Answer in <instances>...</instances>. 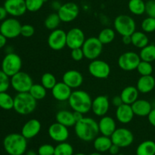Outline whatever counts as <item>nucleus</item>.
<instances>
[{"label": "nucleus", "instance_id": "nucleus-1", "mask_svg": "<svg viewBox=\"0 0 155 155\" xmlns=\"http://www.w3.org/2000/svg\"><path fill=\"white\" fill-rule=\"evenodd\" d=\"M74 132L78 138L86 142L93 141L100 133L98 122L93 118L85 116L76 122Z\"/></svg>", "mask_w": 155, "mask_h": 155}, {"label": "nucleus", "instance_id": "nucleus-2", "mask_svg": "<svg viewBox=\"0 0 155 155\" xmlns=\"http://www.w3.org/2000/svg\"><path fill=\"white\" fill-rule=\"evenodd\" d=\"M4 149L9 155H23L27 148V139L21 133H11L3 140Z\"/></svg>", "mask_w": 155, "mask_h": 155}, {"label": "nucleus", "instance_id": "nucleus-3", "mask_svg": "<svg viewBox=\"0 0 155 155\" xmlns=\"http://www.w3.org/2000/svg\"><path fill=\"white\" fill-rule=\"evenodd\" d=\"M68 103L74 111L86 114L92 109V99L90 94L86 91L75 90L71 94Z\"/></svg>", "mask_w": 155, "mask_h": 155}, {"label": "nucleus", "instance_id": "nucleus-4", "mask_svg": "<svg viewBox=\"0 0 155 155\" xmlns=\"http://www.w3.org/2000/svg\"><path fill=\"white\" fill-rule=\"evenodd\" d=\"M37 100H35L30 93H18L14 97V108L17 113L27 115L36 109Z\"/></svg>", "mask_w": 155, "mask_h": 155}, {"label": "nucleus", "instance_id": "nucleus-5", "mask_svg": "<svg viewBox=\"0 0 155 155\" xmlns=\"http://www.w3.org/2000/svg\"><path fill=\"white\" fill-rule=\"evenodd\" d=\"M114 27L122 36H131L136 31V24L135 20L130 15H120L114 21Z\"/></svg>", "mask_w": 155, "mask_h": 155}, {"label": "nucleus", "instance_id": "nucleus-6", "mask_svg": "<svg viewBox=\"0 0 155 155\" xmlns=\"http://www.w3.org/2000/svg\"><path fill=\"white\" fill-rule=\"evenodd\" d=\"M22 68V59L17 53H8L5 56L2 62V70L9 77L21 71Z\"/></svg>", "mask_w": 155, "mask_h": 155}, {"label": "nucleus", "instance_id": "nucleus-7", "mask_svg": "<svg viewBox=\"0 0 155 155\" xmlns=\"http://www.w3.org/2000/svg\"><path fill=\"white\" fill-rule=\"evenodd\" d=\"M33 84L31 76L25 71H21L11 77V85L18 93L29 92Z\"/></svg>", "mask_w": 155, "mask_h": 155}, {"label": "nucleus", "instance_id": "nucleus-8", "mask_svg": "<svg viewBox=\"0 0 155 155\" xmlns=\"http://www.w3.org/2000/svg\"><path fill=\"white\" fill-rule=\"evenodd\" d=\"M82 49L85 58L92 61L97 59L101 56L103 51V44L100 42L98 37L91 36L86 40Z\"/></svg>", "mask_w": 155, "mask_h": 155}, {"label": "nucleus", "instance_id": "nucleus-9", "mask_svg": "<svg viewBox=\"0 0 155 155\" xmlns=\"http://www.w3.org/2000/svg\"><path fill=\"white\" fill-rule=\"evenodd\" d=\"M21 22L15 18H6L0 24V33L7 39H14L21 35Z\"/></svg>", "mask_w": 155, "mask_h": 155}, {"label": "nucleus", "instance_id": "nucleus-10", "mask_svg": "<svg viewBox=\"0 0 155 155\" xmlns=\"http://www.w3.org/2000/svg\"><path fill=\"white\" fill-rule=\"evenodd\" d=\"M141 62L139 54L133 51L122 53L118 58V66L124 71H131L136 70Z\"/></svg>", "mask_w": 155, "mask_h": 155}, {"label": "nucleus", "instance_id": "nucleus-11", "mask_svg": "<svg viewBox=\"0 0 155 155\" xmlns=\"http://www.w3.org/2000/svg\"><path fill=\"white\" fill-rule=\"evenodd\" d=\"M114 144H116L120 148L131 145L134 141L133 133L127 128H117L110 136Z\"/></svg>", "mask_w": 155, "mask_h": 155}, {"label": "nucleus", "instance_id": "nucleus-12", "mask_svg": "<svg viewBox=\"0 0 155 155\" xmlns=\"http://www.w3.org/2000/svg\"><path fill=\"white\" fill-rule=\"evenodd\" d=\"M89 74L98 79H106L110 74V67L107 62L101 59L91 61L88 66Z\"/></svg>", "mask_w": 155, "mask_h": 155}, {"label": "nucleus", "instance_id": "nucleus-13", "mask_svg": "<svg viewBox=\"0 0 155 155\" xmlns=\"http://www.w3.org/2000/svg\"><path fill=\"white\" fill-rule=\"evenodd\" d=\"M57 13L61 22L70 23L78 17L80 14V8L77 4L70 2L61 5Z\"/></svg>", "mask_w": 155, "mask_h": 155}, {"label": "nucleus", "instance_id": "nucleus-14", "mask_svg": "<svg viewBox=\"0 0 155 155\" xmlns=\"http://www.w3.org/2000/svg\"><path fill=\"white\" fill-rule=\"evenodd\" d=\"M48 45L54 51L61 50L67 46V33L62 29H55L48 35Z\"/></svg>", "mask_w": 155, "mask_h": 155}, {"label": "nucleus", "instance_id": "nucleus-15", "mask_svg": "<svg viewBox=\"0 0 155 155\" xmlns=\"http://www.w3.org/2000/svg\"><path fill=\"white\" fill-rule=\"evenodd\" d=\"M86 40L84 32L79 27H74L67 32V46L71 50L82 48Z\"/></svg>", "mask_w": 155, "mask_h": 155}, {"label": "nucleus", "instance_id": "nucleus-16", "mask_svg": "<svg viewBox=\"0 0 155 155\" xmlns=\"http://www.w3.org/2000/svg\"><path fill=\"white\" fill-rule=\"evenodd\" d=\"M48 134L53 141L58 143L66 141L70 135L68 128L58 122L50 125L48 129Z\"/></svg>", "mask_w": 155, "mask_h": 155}, {"label": "nucleus", "instance_id": "nucleus-17", "mask_svg": "<svg viewBox=\"0 0 155 155\" xmlns=\"http://www.w3.org/2000/svg\"><path fill=\"white\" fill-rule=\"evenodd\" d=\"M83 76L78 70L71 69L65 71L62 76V81L71 89H77L83 83Z\"/></svg>", "mask_w": 155, "mask_h": 155}, {"label": "nucleus", "instance_id": "nucleus-18", "mask_svg": "<svg viewBox=\"0 0 155 155\" xmlns=\"http://www.w3.org/2000/svg\"><path fill=\"white\" fill-rule=\"evenodd\" d=\"M109 108H110V101L107 96L99 95L92 100L91 110L97 116L102 117L107 115Z\"/></svg>", "mask_w": 155, "mask_h": 155}, {"label": "nucleus", "instance_id": "nucleus-19", "mask_svg": "<svg viewBox=\"0 0 155 155\" xmlns=\"http://www.w3.org/2000/svg\"><path fill=\"white\" fill-rule=\"evenodd\" d=\"M4 7L8 14L13 17L22 16L27 11L25 0H5Z\"/></svg>", "mask_w": 155, "mask_h": 155}, {"label": "nucleus", "instance_id": "nucleus-20", "mask_svg": "<svg viewBox=\"0 0 155 155\" xmlns=\"http://www.w3.org/2000/svg\"><path fill=\"white\" fill-rule=\"evenodd\" d=\"M41 129H42V124L40 121L36 119H31L23 126L21 129V134L27 140L32 139L39 135Z\"/></svg>", "mask_w": 155, "mask_h": 155}, {"label": "nucleus", "instance_id": "nucleus-21", "mask_svg": "<svg viewBox=\"0 0 155 155\" xmlns=\"http://www.w3.org/2000/svg\"><path fill=\"white\" fill-rule=\"evenodd\" d=\"M51 91L53 97L60 102L68 101L73 92L72 89L63 81L57 82L55 86Z\"/></svg>", "mask_w": 155, "mask_h": 155}, {"label": "nucleus", "instance_id": "nucleus-22", "mask_svg": "<svg viewBox=\"0 0 155 155\" xmlns=\"http://www.w3.org/2000/svg\"><path fill=\"white\" fill-rule=\"evenodd\" d=\"M99 132L102 135L110 137L115 132L117 128V123L114 119L109 115H104L101 117L98 122Z\"/></svg>", "mask_w": 155, "mask_h": 155}, {"label": "nucleus", "instance_id": "nucleus-23", "mask_svg": "<svg viewBox=\"0 0 155 155\" xmlns=\"http://www.w3.org/2000/svg\"><path fill=\"white\" fill-rule=\"evenodd\" d=\"M135 114L132 109L131 105L123 103L117 107L116 119L119 122L122 124H128L133 121Z\"/></svg>", "mask_w": 155, "mask_h": 155}, {"label": "nucleus", "instance_id": "nucleus-24", "mask_svg": "<svg viewBox=\"0 0 155 155\" xmlns=\"http://www.w3.org/2000/svg\"><path fill=\"white\" fill-rule=\"evenodd\" d=\"M131 106L135 115L139 117L148 116L153 109L151 103L145 99H138L131 105Z\"/></svg>", "mask_w": 155, "mask_h": 155}, {"label": "nucleus", "instance_id": "nucleus-25", "mask_svg": "<svg viewBox=\"0 0 155 155\" xmlns=\"http://www.w3.org/2000/svg\"><path fill=\"white\" fill-rule=\"evenodd\" d=\"M136 88L139 93L148 94L155 88V78L152 75L141 76L137 81Z\"/></svg>", "mask_w": 155, "mask_h": 155}, {"label": "nucleus", "instance_id": "nucleus-26", "mask_svg": "<svg viewBox=\"0 0 155 155\" xmlns=\"http://www.w3.org/2000/svg\"><path fill=\"white\" fill-rule=\"evenodd\" d=\"M56 122L61 123L66 127L70 128L74 126L76 120L74 116V112L68 109H61L55 115Z\"/></svg>", "mask_w": 155, "mask_h": 155}, {"label": "nucleus", "instance_id": "nucleus-27", "mask_svg": "<svg viewBox=\"0 0 155 155\" xmlns=\"http://www.w3.org/2000/svg\"><path fill=\"white\" fill-rule=\"evenodd\" d=\"M139 91L135 86H127L121 91L120 97L123 103L125 104L132 105L139 99Z\"/></svg>", "mask_w": 155, "mask_h": 155}, {"label": "nucleus", "instance_id": "nucleus-28", "mask_svg": "<svg viewBox=\"0 0 155 155\" xmlns=\"http://www.w3.org/2000/svg\"><path fill=\"white\" fill-rule=\"evenodd\" d=\"M112 144H113V142L110 137L102 135L96 137V138L93 141L94 148L96 150V151L100 152V153L108 151Z\"/></svg>", "mask_w": 155, "mask_h": 155}, {"label": "nucleus", "instance_id": "nucleus-29", "mask_svg": "<svg viewBox=\"0 0 155 155\" xmlns=\"http://www.w3.org/2000/svg\"><path fill=\"white\" fill-rule=\"evenodd\" d=\"M132 38V44L135 47L139 49H142L143 47L148 45L149 39L147 36L146 33L143 31H135L131 35Z\"/></svg>", "mask_w": 155, "mask_h": 155}, {"label": "nucleus", "instance_id": "nucleus-30", "mask_svg": "<svg viewBox=\"0 0 155 155\" xmlns=\"http://www.w3.org/2000/svg\"><path fill=\"white\" fill-rule=\"evenodd\" d=\"M136 155H155V142L146 140L139 144L136 148Z\"/></svg>", "mask_w": 155, "mask_h": 155}, {"label": "nucleus", "instance_id": "nucleus-31", "mask_svg": "<svg viewBox=\"0 0 155 155\" xmlns=\"http://www.w3.org/2000/svg\"><path fill=\"white\" fill-rule=\"evenodd\" d=\"M141 60L145 62H152L155 61V45L148 44L146 46L141 49L139 53Z\"/></svg>", "mask_w": 155, "mask_h": 155}, {"label": "nucleus", "instance_id": "nucleus-32", "mask_svg": "<svg viewBox=\"0 0 155 155\" xmlns=\"http://www.w3.org/2000/svg\"><path fill=\"white\" fill-rule=\"evenodd\" d=\"M128 9L135 15H142L145 12V2L143 0H130Z\"/></svg>", "mask_w": 155, "mask_h": 155}, {"label": "nucleus", "instance_id": "nucleus-33", "mask_svg": "<svg viewBox=\"0 0 155 155\" xmlns=\"http://www.w3.org/2000/svg\"><path fill=\"white\" fill-rule=\"evenodd\" d=\"M115 36H116V33L114 29L105 27L100 31L98 39L103 45H105L113 42L115 39Z\"/></svg>", "mask_w": 155, "mask_h": 155}, {"label": "nucleus", "instance_id": "nucleus-34", "mask_svg": "<svg viewBox=\"0 0 155 155\" xmlns=\"http://www.w3.org/2000/svg\"><path fill=\"white\" fill-rule=\"evenodd\" d=\"M61 22V21L58 13H51L46 17L45 21H44V25H45V28L52 31V30L58 28Z\"/></svg>", "mask_w": 155, "mask_h": 155}, {"label": "nucleus", "instance_id": "nucleus-35", "mask_svg": "<svg viewBox=\"0 0 155 155\" xmlns=\"http://www.w3.org/2000/svg\"><path fill=\"white\" fill-rule=\"evenodd\" d=\"M29 93L36 100H41L46 97L47 90L41 84H33Z\"/></svg>", "mask_w": 155, "mask_h": 155}, {"label": "nucleus", "instance_id": "nucleus-36", "mask_svg": "<svg viewBox=\"0 0 155 155\" xmlns=\"http://www.w3.org/2000/svg\"><path fill=\"white\" fill-rule=\"evenodd\" d=\"M54 155H74V147L67 141L58 143L54 147Z\"/></svg>", "mask_w": 155, "mask_h": 155}, {"label": "nucleus", "instance_id": "nucleus-37", "mask_svg": "<svg viewBox=\"0 0 155 155\" xmlns=\"http://www.w3.org/2000/svg\"><path fill=\"white\" fill-rule=\"evenodd\" d=\"M0 108L5 110H10L14 108V97L7 91L0 93Z\"/></svg>", "mask_w": 155, "mask_h": 155}, {"label": "nucleus", "instance_id": "nucleus-38", "mask_svg": "<svg viewBox=\"0 0 155 155\" xmlns=\"http://www.w3.org/2000/svg\"><path fill=\"white\" fill-rule=\"evenodd\" d=\"M55 76L50 72H45L41 77V84L46 90H51L57 84Z\"/></svg>", "mask_w": 155, "mask_h": 155}, {"label": "nucleus", "instance_id": "nucleus-39", "mask_svg": "<svg viewBox=\"0 0 155 155\" xmlns=\"http://www.w3.org/2000/svg\"><path fill=\"white\" fill-rule=\"evenodd\" d=\"M136 70L141 76L151 75L153 72V66L151 62L141 60Z\"/></svg>", "mask_w": 155, "mask_h": 155}, {"label": "nucleus", "instance_id": "nucleus-40", "mask_svg": "<svg viewBox=\"0 0 155 155\" xmlns=\"http://www.w3.org/2000/svg\"><path fill=\"white\" fill-rule=\"evenodd\" d=\"M141 28L145 33H152L155 31V18L147 17L142 21Z\"/></svg>", "mask_w": 155, "mask_h": 155}, {"label": "nucleus", "instance_id": "nucleus-41", "mask_svg": "<svg viewBox=\"0 0 155 155\" xmlns=\"http://www.w3.org/2000/svg\"><path fill=\"white\" fill-rule=\"evenodd\" d=\"M46 0H25L27 11L30 12H38L42 9Z\"/></svg>", "mask_w": 155, "mask_h": 155}, {"label": "nucleus", "instance_id": "nucleus-42", "mask_svg": "<svg viewBox=\"0 0 155 155\" xmlns=\"http://www.w3.org/2000/svg\"><path fill=\"white\" fill-rule=\"evenodd\" d=\"M11 85V78L0 70V93L6 92Z\"/></svg>", "mask_w": 155, "mask_h": 155}, {"label": "nucleus", "instance_id": "nucleus-43", "mask_svg": "<svg viewBox=\"0 0 155 155\" xmlns=\"http://www.w3.org/2000/svg\"><path fill=\"white\" fill-rule=\"evenodd\" d=\"M37 153L38 155H54V147L51 144H43L39 146Z\"/></svg>", "mask_w": 155, "mask_h": 155}, {"label": "nucleus", "instance_id": "nucleus-44", "mask_svg": "<svg viewBox=\"0 0 155 155\" xmlns=\"http://www.w3.org/2000/svg\"><path fill=\"white\" fill-rule=\"evenodd\" d=\"M35 33V28L33 26L30 25V24H24L21 27V35L24 37H31L34 35Z\"/></svg>", "mask_w": 155, "mask_h": 155}, {"label": "nucleus", "instance_id": "nucleus-45", "mask_svg": "<svg viewBox=\"0 0 155 155\" xmlns=\"http://www.w3.org/2000/svg\"><path fill=\"white\" fill-rule=\"evenodd\" d=\"M145 13L148 17L155 18V0H149L145 3Z\"/></svg>", "mask_w": 155, "mask_h": 155}, {"label": "nucleus", "instance_id": "nucleus-46", "mask_svg": "<svg viewBox=\"0 0 155 155\" xmlns=\"http://www.w3.org/2000/svg\"><path fill=\"white\" fill-rule=\"evenodd\" d=\"M71 58L74 59L76 62H80L83 59V58H85L84 53H83V49L82 48H77L74 49V50H71Z\"/></svg>", "mask_w": 155, "mask_h": 155}, {"label": "nucleus", "instance_id": "nucleus-47", "mask_svg": "<svg viewBox=\"0 0 155 155\" xmlns=\"http://www.w3.org/2000/svg\"><path fill=\"white\" fill-rule=\"evenodd\" d=\"M111 103L114 105V106H116V107H118V106L122 105L124 103H123V100L122 99H121L120 96L117 95V96H115V97H114L113 98H112Z\"/></svg>", "mask_w": 155, "mask_h": 155}, {"label": "nucleus", "instance_id": "nucleus-48", "mask_svg": "<svg viewBox=\"0 0 155 155\" xmlns=\"http://www.w3.org/2000/svg\"><path fill=\"white\" fill-rule=\"evenodd\" d=\"M148 119L150 124L155 128V108H153L150 112L149 115H148Z\"/></svg>", "mask_w": 155, "mask_h": 155}, {"label": "nucleus", "instance_id": "nucleus-49", "mask_svg": "<svg viewBox=\"0 0 155 155\" xmlns=\"http://www.w3.org/2000/svg\"><path fill=\"white\" fill-rule=\"evenodd\" d=\"M120 149V147H118V146L116 145V144H113L111 145V147H110V149H109L108 151L110 152V153L111 155H117L119 153Z\"/></svg>", "mask_w": 155, "mask_h": 155}, {"label": "nucleus", "instance_id": "nucleus-50", "mask_svg": "<svg viewBox=\"0 0 155 155\" xmlns=\"http://www.w3.org/2000/svg\"><path fill=\"white\" fill-rule=\"evenodd\" d=\"M8 12L7 11L5 10V7H1L0 6V21H4V20L6 19V17H7Z\"/></svg>", "mask_w": 155, "mask_h": 155}, {"label": "nucleus", "instance_id": "nucleus-51", "mask_svg": "<svg viewBox=\"0 0 155 155\" xmlns=\"http://www.w3.org/2000/svg\"><path fill=\"white\" fill-rule=\"evenodd\" d=\"M84 114L81 113V112H76V111H74V119L76 120V122H77L78 121L81 120L84 117Z\"/></svg>", "mask_w": 155, "mask_h": 155}, {"label": "nucleus", "instance_id": "nucleus-52", "mask_svg": "<svg viewBox=\"0 0 155 155\" xmlns=\"http://www.w3.org/2000/svg\"><path fill=\"white\" fill-rule=\"evenodd\" d=\"M122 40L125 45H130L132 44L131 36H122Z\"/></svg>", "mask_w": 155, "mask_h": 155}, {"label": "nucleus", "instance_id": "nucleus-53", "mask_svg": "<svg viewBox=\"0 0 155 155\" xmlns=\"http://www.w3.org/2000/svg\"><path fill=\"white\" fill-rule=\"evenodd\" d=\"M7 43V38L0 33V49L3 48Z\"/></svg>", "mask_w": 155, "mask_h": 155}, {"label": "nucleus", "instance_id": "nucleus-54", "mask_svg": "<svg viewBox=\"0 0 155 155\" xmlns=\"http://www.w3.org/2000/svg\"><path fill=\"white\" fill-rule=\"evenodd\" d=\"M26 155H38V153L33 150H30L26 153Z\"/></svg>", "mask_w": 155, "mask_h": 155}, {"label": "nucleus", "instance_id": "nucleus-55", "mask_svg": "<svg viewBox=\"0 0 155 155\" xmlns=\"http://www.w3.org/2000/svg\"><path fill=\"white\" fill-rule=\"evenodd\" d=\"M89 155H102V153H100V152L96 151V152H93V153H90V154H89Z\"/></svg>", "mask_w": 155, "mask_h": 155}, {"label": "nucleus", "instance_id": "nucleus-56", "mask_svg": "<svg viewBox=\"0 0 155 155\" xmlns=\"http://www.w3.org/2000/svg\"><path fill=\"white\" fill-rule=\"evenodd\" d=\"M74 155H86V154L83 153H75V154H74Z\"/></svg>", "mask_w": 155, "mask_h": 155}]
</instances>
